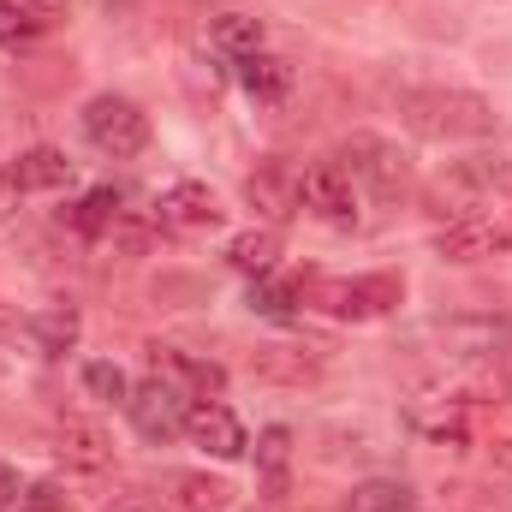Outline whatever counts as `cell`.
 I'll use <instances>...</instances> for the list:
<instances>
[{"label":"cell","instance_id":"f546056e","mask_svg":"<svg viewBox=\"0 0 512 512\" xmlns=\"http://www.w3.org/2000/svg\"><path fill=\"white\" fill-rule=\"evenodd\" d=\"M18 495H24L18 471H12V465H0V512H6V507H18Z\"/></svg>","mask_w":512,"mask_h":512},{"label":"cell","instance_id":"cb8c5ba5","mask_svg":"<svg viewBox=\"0 0 512 512\" xmlns=\"http://www.w3.org/2000/svg\"><path fill=\"white\" fill-rule=\"evenodd\" d=\"M72 227L84 233V239H102V233H114L120 227V191L114 185H96L78 209H72Z\"/></svg>","mask_w":512,"mask_h":512},{"label":"cell","instance_id":"4fadbf2b","mask_svg":"<svg viewBox=\"0 0 512 512\" xmlns=\"http://www.w3.org/2000/svg\"><path fill=\"white\" fill-rule=\"evenodd\" d=\"M6 185H12V191H66V185H72V155L54 149V143H36V149H24V155L12 161Z\"/></svg>","mask_w":512,"mask_h":512},{"label":"cell","instance_id":"4dcf8cb0","mask_svg":"<svg viewBox=\"0 0 512 512\" xmlns=\"http://www.w3.org/2000/svg\"><path fill=\"white\" fill-rule=\"evenodd\" d=\"M495 465H501V471H512V435L501 441V447H495Z\"/></svg>","mask_w":512,"mask_h":512},{"label":"cell","instance_id":"30bf717a","mask_svg":"<svg viewBox=\"0 0 512 512\" xmlns=\"http://www.w3.org/2000/svg\"><path fill=\"white\" fill-rule=\"evenodd\" d=\"M185 435H191V447H203L209 459H245V447H251L245 423H239L227 405H215V399H197V405L185 411Z\"/></svg>","mask_w":512,"mask_h":512},{"label":"cell","instance_id":"6da1fadb","mask_svg":"<svg viewBox=\"0 0 512 512\" xmlns=\"http://www.w3.org/2000/svg\"><path fill=\"white\" fill-rule=\"evenodd\" d=\"M399 120L417 137H489L495 131V108L477 90H405L399 96Z\"/></svg>","mask_w":512,"mask_h":512},{"label":"cell","instance_id":"52a82bcc","mask_svg":"<svg viewBox=\"0 0 512 512\" xmlns=\"http://www.w3.org/2000/svg\"><path fill=\"white\" fill-rule=\"evenodd\" d=\"M340 155H346V173H352V179H364L376 197H393V191L411 179L405 149H399V143H387V137H376V131H352V137L340 143Z\"/></svg>","mask_w":512,"mask_h":512},{"label":"cell","instance_id":"9a60e30c","mask_svg":"<svg viewBox=\"0 0 512 512\" xmlns=\"http://www.w3.org/2000/svg\"><path fill=\"white\" fill-rule=\"evenodd\" d=\"M24 322H30V334H24V340H30L42 358H66V352L78 346V334H84V322H78V310H72V304H54V310H30Z\"/></svg>","mask_w":512,"mask_h":512},{"label":"cell","instance_id":"8fae6325","mask_svg":"<svg viewBox=\"0 0 512 512\" xmlns=\"http://www.w3.org/2000/svg\"><path fill=\"white\" fill-rule=\"evenodd\" d=\"M411 429L435 447H465L471 441V411L453 393H423V399H411Z\"/></svg>","mask_w":512,"mask_h":512},{"label":"cell","instance_id":"5b68a950","mask_svg":"<svg viewBox=\"0 0 512 512\" xmlns=\"http://www.w3.org/2000/svg\"><path fill=\"white\" fill-rule=\"evenodd\" d=\"M429 346L447 364H483V358H501L512 346V328L495 316H447L429 328Z\"/></svg>","mask_w":512,"mask_h":512},{"label":"cell","instance_id":"7402d4cb","mask_svg":"<svg viewBox=\"0 0 512 512\" xmlns=\"http://www.w3.org/2000/svg\"><path fill=\"white\" fill-rule=\"evenodd\" d=\"M54 453H60L66 465H78V471H108V465H114V447H108L102 429H90V423H66Z\"/></svg>","mask_w":512,"mask_h":512},{"label":"cell","instance_id":"ba28073f","mask_svg":"<svg viewBox=\"0 0 512 512\" xmlns=\"http://www.w3.org/2000/svg\"><path fill=\"white\" fill-rule=\"evenodd\" d=\"M298 197L310 215H322L328 227H352L358 221V179L340 161H316L298 173Z\"/></svg>","mask_w":512,"mask_h":512},{"label":"cell","instance_id":"83f0119b","mask_svg":"<svg viewBox=\"0 0 512 512\" xmlns=\"http://www.w3.org/2000/svg\"><path fill=\"white\" fill-rule=\"evenodd\" d=\"M18 512H72V507H66V495H60L54 483H30V489L18 495Z\"/></svg>","mask_w":512,"mask_h":512},{"label":"cell","instance_id":"7a4b0ae2","mask_svg":"<svg viewBox=\"0 0 512 512\" xmlns=\"http://www.w3.org/2000/svg\"><path fill=\"white\" fill-rule=\"evenodd\" d=\"M78 126L90 137V149H102V155H114V161H131V155H143L149 149V114L131 102V96H90L84 102V114H78Z\"/></svg>","mask_w":512,"mask_h":512},{"label":"cell","instance_id":"d6986e66","mask_svg":"<svg viewBox=\"0 0 512 512\" xmlns=\"http://www.w3.org/2000/svg\"><path fill=\"white\" fill-rule=\"evenodd\" d=\"M286 471H292V429L286 423H268L256 435V483L268 495H286Z\"/></svg>","mask_w":512,"mask_h":512},{"label":"cell","instance_id":"9c48e42d","mask_svg":"<svg viewBox=\"0 0 512 512\" xmlns=\"http://www.w3.org/2000/svg\"><path fill=\"white\" fill-rule=\"evenodd\" d=\"M155 221L173 233H215L221 227V197L203 179H179L155 197Z\"/></svg>","mask_w":512,"mask_h":512},{"label":"cell","instance_id":"603a6c76","mask_svg":"<svg viewBox=\"0 0 512 512\" xmlns=\"http://www.w3.org/2000/svg\"><path fill=\"white\" fill-rule=\"evenodd\" d=\"M167 489L179 495V507L185 512H227L233 507V489H227L221 477H203V471H173Z\"/></svg>","mask_w":512,"mask_h":512},{"label":"cell","instance_id":"ac0fdd59","mask_svg":"<svg viewBox=\"0 0 512 512\" xmlns=\"http://www.w3.org/2000/svg\"><path fill=\"white\" fill-rule=\"evenodd\" d=\"M251 376L256 382H286V387H304L322 376V364L316 358H304V352H292V346H256L251 352Z\"/></svg>","mask_w":512,"mask_h":512},{"label":"cell","instance_id":"4316f807","mask_svg":"<svg viewBox=\"0 0 512 512\" xmlns=\"http://www.w3.org/2000/svg\"><path fill=\"white\" fill-rule=\"evenodd\" d=\"M48 24L36 18V12H24V6H12V0H0V48H18V42H36Z\"/></svg>","mask_w":512,"mask_h":512},{"label":"cell","instance_id":"3957f363","mask_svg":"<svg viewBox=\"0 0 512 512\" xmlns=\"http://www.w3.org/2000/svg\"><path fill=\"white\" fill-rule=\"evenodd\" d=\"M429 245H435L441 262H489V256H507L512 251V221L471 209V215H453L447 227H435V239H429Z\"/></svg>","mask_w":512,"mask_h":512},{"label":"cell","instance_id":"8992f818","mask_svg":"<svg viewBox=\"0 0 512 512\" xmlns=\"http://www.w3.org/2000/svg\"><path fill=\"white\" fill-rule=\"evenodd\" d=\"M185 411H191V399H185L173 382H161V376L137 382L131 399H126V417L137 423V435L155 441V447H167L173 435H185Z\"/></svg>","mask_w":512,"mask_h":512},{"label":"cell","instance_id":"2e32d148","mask_svg":"<svg viewBox=\"0 0 512 512\" xmlns=\"http://www.w3.org/2000/svg\"><path fill=\"white\" fill-rule=\"evenodd\" d=\"M262 18H251V12H215L209 18V48L221 54V60H251V54H262Z\"/></svg>","mask_w":512,"mask_h":512},{"label":"cell","instance_id":"277c9868","mask_svg":"<svg viewBox=\"0 0 512 512\" xmlns=\"http://www.w3.org/2000/svg\"><path fill=\"white\" fill-rule=\"evenodd\" d=\"M399 274H358V280H316L310 286V298L328 310V316H340V322H370V316H382L399 304Z\"/></svg>","mask_w":512,"mask_h":512},{"label":"cell","instance_id":"d4e9b609","mask_svg":"<svg viewBox=\"0 0 512 512\" xmlns=\"http://www.w3.org/2000/svg\"><path fill=\"white\" fill-rule=\"evenodd\" d=\"M298 298H304V286H292V280H256L251 286V316H268V322H286L292 310H298Z\"/></svg>","mask_w":512,"mask_h":512},{"label":"cell","instance_id":"ffe728a7","mask_svg":"<svg viewBox=\"0 0 512 512\" xmlns=\"http://www.w3.org/2000/svg\"><path fill=\"white\" fill-rule=\"evenodd\" d=\"M239 84H245V96L256 102H286V90H292V60H280V54H251V60H239Z\"/></svg>","mask_w":512,"mask_h":512},{"label":"cell","instance_id":"e0dca14e","mask_svg":"<svg viewBox=\"0 0 512 512\" xmlns=\"http://www.w3.org/2000/svg\"><path fill=\"white\" fill-rule=\"evenodd\" d=\"M227 262H233L239 274H251V280H268V274L280 268V233H274V227H245V233H233Z\"/></svg>","mask_w":512,"mask_h":512},{"label":"cell","instance_id":"f1b7e54d","mask_svg":"<svg viewBox=\"0 0 512 512\" xmlns=\"http://www.w3.org/2000/svg\"><path fill=\"white\" fill-rule=\"evenodd\" d=\"M12 6H24V12H36V18H42L48 30H54V24L66 18V0H12Z\"/></svg>","mask_w":512,"mask_h":512},{"label":"cell","instance_id":"5bb4252c","mask_svg":"<svg viewBox=\"0 0 512 512\" xmlns=\"http://www.w3.org/2000/svg\"><path fill=\"white\" fill-rule=\"evenodd\" d=\"M149 376L173 382L185 399H191V393H221V387H227V370H221V364L185 358V352H173V346H155V358H149Z\"/></svg>","mask_w":512,"mask_h":512},{"label":"cell","instance_id":"44dd1931","mask_svg":"<svg viewBox=\"0 0 512 512\" xmlns=\"http://www.w3.org/2000/svg\"><path fill=\"white\" fill-rule=\"evenodd\" d=\"M346 512H417V489L399 477H370L346 495Z\"/></svg>","mask_w":512,"mask_h":512},{"label":"cell","instance_id":"7c38bea8","mask_svg":"<svg viewBox=\"0 0 512 512\" xmlns=\"http://www.w3.org/2000/svg\"><path fill=\"white\" fill-rule=\"evenodd\" d=\"M245 203L262 209L268 221H292V215L304 209V197H298V173H292V167H280V161L256 167L251 179H245Z\"/></svg>","mask_w":512,"mask_h":512},{"label":"cell","instance_id":"484cf974","mask_svg":"<svg viewBox=\"0 0 512 512\" xmlns=\"http://www.w3.org/2000/svg\"><path fill=\"white\" fill-rule=\"evenodd\" d=\"M84 393H90V399H102V405H126L131 382H126V370H120V364L96 358V364H84Z\"/></svg>","mask_w":512,"mask_h":512}]
</instances>
